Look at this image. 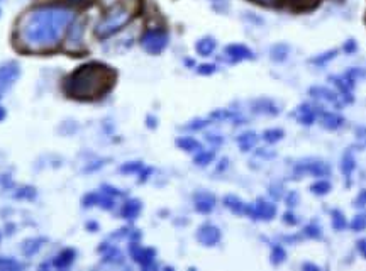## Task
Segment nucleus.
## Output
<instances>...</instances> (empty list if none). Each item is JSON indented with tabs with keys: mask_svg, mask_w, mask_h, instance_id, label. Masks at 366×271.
Masks as SVG:
<instances>
[{
	"mask_svg": "<svg viewBox=\"0 0 366 271\" xmlns=\"http://www.w3.org/2000/svg\"><path fill=\"white\" fill-rule=\"evenodd\" d=\"M73 12L65 7H38L22 19L19 26V39L29 51H43L55 48L73 20Z\"/></svg>",
	"mask_w": 366,
	"mask_h": 271,
	"instance_id": "nucleus-1",
	"label": "nucleus"
},
{
	"mask_svg": "<svg viewBox=\"0 0 366 271\" xmlns=\"http://www.w3.org/2000/svg\"><path fill=\"white\" fill-rule=\"evenodd\" d=\"M116 80V73L109 67H104L100 63H88L83 65L72 73L63 88L70 97L75 98H97L102 97L105 92H109Z\"/></svg>",
	"mask_w": 366,
	"mask_h": 271,
	"instance_id": "nucleus-2",
	"label": "nucleus"
},
{
	"mask_svg": "<svg viewBox=\"0 0 366 271\" xmlns=\"http://www.w3.org/2000/svg\"><path fill=\"white\" fill-rule=\"evenodd\" d=\"M129 19H131V10L126 9V7H122V5H117L116 9L110 10L109 14H107L105 17L97 24L95 34L100 39L109 38V36L116 34L117 31H121L122 27L129 22Z\"/></svg>",
	"mask_w": 366,
	"mask_h": 271,
	"instance_id": "nucleus-3",
	"label": "nucleus"
},
{
	"mask_svg": "<svg viewBox=\"0 0 366 271\" xmlns=\"http://www.w3.org/2000/svg\"><path fill=\"white\" fill-rule=\"evenodd\" d=\"M141 46L151 55H159L168 46V34L161 29H151L141 38Z\"/></svg>",
	"mask_w": 366,
	"mask_h": 271,
	"instance_id": "nucleus-4",
	"label": "nucleus"
},
{
	"mask_svg": "<svg viewBox=\"0 0 366 271\" xmlns=\"http://www.w3.org/2000/svg\"><path fill=\"white\" fill-rule=\"evenodd\" d=\"M246 213L253 217V219L271 220L275 217V213H277V207L273 203L266 202V200H258L254 205L246 208Z\"/></svg>",
	"mask_w": 366,
	"mask_h": 271,
	"instance_id": "nucleus-5",
	"label": "nucleus"
},
{
	"mask_svg": "<svg viewBox=\"0 0 366 271\" xmlns=\"http://www.w3.org/2000/svg\"><path fill=\"white\" fill-rule=\"evenodd\" d=\"M20 75V68L15 61H9V63L0 67V90H5L10 87Z\"/></svg>",
	"mask_w": 366,
	"mask_h": 271,
	"instance_id": "nucleus-6",
	"label": "nucleus"
},
{
	"mask_svg": "<svg viewBox=\"0 0 366 271\" xmlns=\"http://www.w3.org/2000/svg\"><path fill=\"white\" fill-rule=\"evenodd\" d=\"M295 171L300 175L303 173H310L314 176H326L331 173V168H329L326 163L322 161H303L300 163V165H297V168H295Z\"/></svg>",
	"mask_w": 366,
	"mask_h": 271,
	"instance_id": "nucleus-7",
	"label": "nucleus"
},
{
	"mask_svg": "<svg viewBox=\"0 0 366 271\" xmlns=\"http://www.w3.org/2000/svg\"><path fill=\"white\" fill-rule=\"evenodd\" d=\"M67 49L68 51H78L83 44V24H75L68 27L67 34Z\"/></svg>",
	"mask_w": 366,
	"mask_h": 271,
	"instance_id": "nucleus-8",
	"label": "nucleus"
},
{
	"mask_svg": "<svg viewBox=\"0 0 366 271\" xmlns=\"http://www.w3.org/2000/svg\"><path fill=\"white\" fill-rule=\"evenodd\" d=\"M131 254H133L134 261L139 263L141 266H149L154 261V249L149 248H141L138 244H131Z\"/></svg>",
	"mask_w": 366,
	"mask_h": 271,
	"instance_id": "nucleus-9",
	"label": "nucleus"
},
{
	"mask_svg": "<svg viewBox=\"0 0 366 271\" xmlns=\"http://www.w3.org/2000/svg\"><path fill=\"white\" fill-rule=\"evenodd\" d=\"M197 237H199V241L202 242L205 246H214L217 244L220 239V231L217 227H214V225H202V227L199 229V234H197Z\"/></svg>",
	"mask_w": 366,
	"mask_h": 271,
	"instance_id": "nucleus-10",
	"label": "nucleus"
},
{
	"mask_svg": "<svg viewBox=\"0 0 366 271\" xmlns=\"http://www.w3.org/2000/svg\"><path fill=\"white\" fill-rule=\"evenodd\" d=\"M225 53L229 55V58L234 61H239V60H251L254 58L253 51L249 48L242 46V44H231V46L225 48Z\"/></svg>",
	"mask_w": 366,
	"mask_h": 271,
	"instance_id": "nucleus-11",
	"label": "nucleus"
},
{
	"mask_svg": "<svg viewBox=\"0 0 366 271\" xmlns=\"http://www.w3.org/2000/svg\"><path fill=\"white\" fill-rule=\"evenodd\" d=\"M216 205V199L207 194V192H200V194L195 195V208L200 213H209Z\"/></svg>",
	"mask_w": 366,
	"mask_h": 271,
	"instance_id": "nucleus-12",
	"label": "nucleus"
},
{
	"mask_svg": "<svg viewBox=\"0 0 366 271\" xmlns=\"http://www.w3.org/2000/svg\"><path fill=\"white\" fill-rule=\"evenodd\" d=\"M312 97L319 98V100H326L329 104H339V98L332 90H327L326 87H312L310 88Z\"/></svg>",
	"mask_w": 366,
	"mask_h": 271,
	"instance_id": "nucleus-13",
	"label": "nucleus"
},
{
	"mask_svg": "<svg viewBox=\"0 0 366 271\" xmlns=\"http://www.w3.org/2000/svg\"><path fill=\"white\" fill-rule=\"evenodd\" d=\"M139 212H141V202L136 200V199L127 200V202L124 203V207H122V210H121L124 219H136Z\"/></svg>",
	"mask_w": 366,
	"mask_h": 271,
	"instance_id": "nucleus-14",
	"label": "nucleus"
},
{
	"mask_svg": "<svg viewBox=\"0 0 366 271\" xmlns=\"http://www.w3.org/2000/svg\"><path fill=\"white\" fill-rule=\"evenodd\" d=\"M225 202V207L231 208L234 213H246V208H248V205L242 202L241 199H237L236 195H227L224 199Z\"/></svg>",
	"mask_w": 366,
	"mask_h": 271,
	"instance_id": "nucleus-15",
	"label": "nucleus"
},
{
	"mask_svg": "<svg viewBox=\"0 0 366 271\" xmlns=\"http://www.w3.org/2000/svg\"><path fill=\"white\" fill-rule=\"evenodd\" d=\"M73 260H75V251H73V249H67V251L58 254V256L53 260V265H55L56 268H65V266H68Z\"/></svg>",
	"mask_w": 366,
	"mask_h": 271,
	"instance_id": "nucleus-16",
	"label": "nucleus"
},
{
	"mask_svg": "<svg viewBox=\"0 0 366 271\" xmlns=\"http://www.w3.org/2000/svg\"><path fill=\"white\" fill-rule=\"evenodd\" d=\"M298 121L305 126L312 124V122L315 121V110L312 109L310 105H302L298 110Z\"/></svg>",
	"mask_w": 366,
	"mask_h": 271,
	"instance_id": "nucleus-17",
	"label": "nucleus"
},
{
	"mask_svg": "<svg viewBox=\"0 0 366 271\" xmlns=\"http://www.w3.org/2000/svg\"><path fill=\"white\" fill-rule=\"evenodd\" d=\"M256 141H258V136L254 133H244V134L239 136V139H237V142H239L242 151H249L251 147L256 144Z\"/></svg>",
	"mask_w": 366,
	"mask_h": 271,
	"instance_id": "nucleus-18",
	"label": "nucleus"
},
{
	"mask_svg": "<svg viewBox=\"0 0 366 271\" xmlns=\"http://www.w3.org/2000/svg\"><path fill=\"white\" fill-rule=\"evenodd\" d=\"M322 121L327 129H337V127L343 126V117L337 116V114H332V112L322 114Z\"/></svg>",
	"mask_w": 366,
	"mask_h": 271,
	"instance_id": "nucleus-19",
	"label": "nucleus"
},
{
	"mask_svg": "<svg viewBox=\"0 0 366 271\" xmlns=\"http://www.w3.org/2000/svg\"><path fill=\"white\" fill-rule=\"evenodd\" d=\"M254 110H256V112H261V114H278L277 105H275L271 100H266V98L258 100L256 104H254Z\"/></svg>",
	"mask_w": 366,
	"mask_h": 271,
	"instance_id": "nucleus-20",
	"label": "nucleus"
},
{
	"mask_svg": "<svg viewBox=\"0 0 366 271\" xmlns=\"http://www.w3.org/2000/svg\"><path fill=\"white\" fill-rule=\"evenodd\" d=\"M195 48L202 56H209L214 51V48H216V41H214L212 38H204V39H200L199 43H197Z\"/></svg>",
	"mask_w": 366,
	"mask_h": 271,
	"instance_id": "nucleus-21",
	"label": "nucleus"
},
{
	"mask_svg": "<svg viewBox=\"0 0 366 271\" xmlns=\"http://www.w3.org/2000/svg\"><path fill=\"white\" fill-rule=\"evenodd\" d=\"M176 144H178L185 151H200V149H202L200 142L195 141V139H192V137H182V139H178V141H176Z\"/></svg>",
	"mask_w": 366,
	"mask_h": 271,
	"instance_id": "nucleus-22",
	"label": "nucleus"
},
{
	"mask_svg": "<svg viewBox=\"0 0 366 271\" xmlns=\"http://www.w3.org/2000/svg\"><path fill=\"white\" fill-rule=\"evenodd\" d=\"M43 241L44 239H31V241H27L26 244L22 246L24 254H26V256H32V254H34L41 248V242H43Z\"/></svg>",
	"mask_w": 366,
	"mask_h": 271,
	"instance_id": "nucleus-23",
	"label": "nucleus"
},
{
	"mask_svg": "<svg viewBox=\"0 0 366 271\" xmlns=\"http://www.w3.org/2000/svg\"><path fill=\"white\" fill-rule=\"evenodd\" d=\"M341 170H343V173L349 176L353 173V170H355V158H353L351 154H344L343 158V163H341Z\"/></svg>",
	"mask_w": 366,
	"mask_h": 271,
	"instance_id": "nucleus-24",
	"label": "nucleus"
},
{
	"mask_svg": "<svg viewBox=\"0 0 366 271\" xmlns=\"http://www.w3.org/2000/svg\"><path fill=\"white\" fill-rule=\"evenodd\" d=\"M287 55H289V46H287V44H277V46L271 48V56H273L275 60L282 61L287 58Z\"/></svg>",
	"mask_w": 366,
	"mask_h": 271,
	"instance_id": "nucleus-25",
	"label": "nucleus"
},
{
	"mask_svg": "<svg viewBox=\"0 0 366 271\" xmlns=\"http://www.w3.org/2000/svg\"><path fill=\"white\" fill-rule=\"evenodd\" d=\"M283 137V131L282 129H268L263 133V139L266 142H277Z\"/></svg>",
	"mask_w": 366,
	"mask_h": 271,
	"instance_id": "nucleus-26",
	"label": "nucleus"
},
{
	"mask_svg": "<svg viewBox=\"0 0 366 271\" xmlns=\"http://www.w3.org/2000/svg\"><path fill=\"white\" fill-rule=\"evenodd\" d=\"M310 190L317 195H326L329 190H331V183L326 182V180H320V182H315L310 187Z\"/></svg>",
	"mask_w": 366,
	"mask_h": 271,
	"instance_id": "nucleus-27",
	"label": "nucleus"
},
{
	"mask_svg": "<svg viewBox=\"0 0 366 271\" xmlns=\"http://www.w3.org/2000/svg\"><path fill=\"white\" fill-rule=\"evenodd\" d=\"M332 227L336 229V231H343L344 227H346V219H344V215L341 212H332Z\"/></svg>",
	"mask_w": 366,
	"mask_h": 271,
	"instance_id": "nucleus-28",
	"label": "nucleus"
},
{
	"mask_svg": "<svg viewBox=\"0 0 366 271\" xmlns=\"http://www.w3.org/2000/svg\"><path fill=\"white\" fill-rule=\"evenodd\" d=\"M212 159H214V153H211V151H200V154L195 156V163H197V165H200V166L209 165Z\"/></svg>",
	"mask_w": 366,
	"mask_h": 271,
	"instance_id": "nucleus-29",
	"label": "nucleus"
},
{
	"mask_svg": "<svg viewBox=\"0 0 366 271\" xmlns=\"http://www.w3.org/2000/svg\"><path fill=\"white\" fill-rule=\"evenodd\" d=\"M0 268L2 270H20L22 266L17 261L10 260V258H0Z\"/></svg>",
	"mask_w": 366,
	"mask_h": 271,
	"instance_id": "nucleus-30",
	"label": "nucleus"
},
{
	"mask_svg": "<svg viewBox=\"0 0 366 271\" xmlns=\"http://www.w3.org/2000/svg\"><path fill=\"white\" fill-rule=\"evenodd\" d=\"M353 231H363L366 227V213H361V215H356L351 222Z\"/></svg>",
	"mask_w": 366,
	"mask_h": 271,
	"instance_id": "nucleus-31",
	"label": "nucleus"
},
{
	"mask_svg": "<svg viewBox=\"0 0 366 271\" xmlns=\"http://www.w3.org/2000/svg\"><path fill=\"white\" fill-rule=\"evenodd\" d=\"M283 260H285V251H283V248L275 246V248L271 249V261H273L275 265H278V263H282Z\"/></svg>",
	"mask_w": 366,
	"mask_h": 271,
	"instance_id": "nucleus-32",
	"label": "nucleus"
},
{
	"mask_svg": "<svg viewBox=\"0 0 366 271\" xmlns=\"http://www.w3.org/2000/svg\"><path fill=\"white\" fill-rule=\"evenodd\" d=\"M141 163H127V165L121 166V171L122 173H138V171H141Z\"/></svg>",
	"mask_w": 366,
	"mask_h": 271,
	"instance_id": "nucleus-33",
	"label": "nucleus"
},
{
	"mask_svg": "<svg viewBox=\"0 0 366 271\" xmlns=\"http://www.w3.org/2000/svg\"><path fill=\"white\" fill-rule=\"evenodd\" d=\"M305 236H308V237H320L319 225H314V224L307 225V227H305Z\"/></svg>",
	"mask_w": 366,
	"mask_h": 271,
	"instance_id": "nucleus-34",
	"label": "nucleus"
},
{
	"mask_svg": "<svg viewBox=\"0 0 366 271\" xmlns=\"http://www.w3.org/2000/svg\"><path fill=\"white\" fill-rule=\"evenodd\" d=\"M104 260H107V261H122V254L117 251V249H110L109 251V254H107V256L104 258Z\"/></svg>",
	"mask_w": 366,
	"mask_h": 271,
	"instance_id": "nucleus-35",
	"label": "nucleus"
},
{
	"mask_svg": "<svg viewBox=\"0 0 366 271\" xmlns=\"http://www.w3.org/2000/svg\"><path fill=\"white\" fill-rule=\"evenodd\" d=\"M197 71H199L200 75H212V73L216 71V67H214V65H200Z\"/></svg>",
	"mask_w": 366,
	"mask_h": 271,
	"instance_id": "nucleus-36",
	"label": "nucleus"
},
{
	"mask_svg": "<svg viewBox=\"0 0 366 271\" xmlns=\"http://www.w3.org/2000/svg\"><path fill=\"white\" fill-rule=\"evenodd\" d=\"M298 202V195L295 194V192H290V194H287V203L290 205V207H295Z\"/></svg>",
	"mask_w": 366,
	"mask_h": 271,
	"instance_id": "nucleus-37",
	"label": "nucleus"
},
{
	"mask_svg": "<svg viewBox=\"0 0 366 271\" xmlns=\"http://www.w3.org/2000/svg\"><path fill=\"white\" fill-rule=\"evenodd\" d=\"M336 56V51H329V53H326V56H320V58H315V60H312L314 61V63H324V61H329L331 58H334Z\"/></svg>",
	"mask_w": 366,
	"mask_h": 271,
	"instance_id": "nucleus-38",
	"label": "nucleus"
},
{
	"mask_svg": "<svg viewBox=\"0 0 366 271\" xmlns=\"http://www.w3.org/2000/svg\"><path fill=\"white\" fill-rule=\"evenodd\" d=\"M356 205L358 207H363V205H366V190L360 192V195H358V199H356Z\"/></svg>",
	"mask_w": 366,
	"mask_h": 271,
	"instance_id": "nucleus-39",
	"label": "nucleus"
},
{
	"mask_svg": "<svg viewBox=\"0 0 366 271\" xmlns=\"http://www.w3.org/2000/svg\"><path fill=\"white\" fill-rule=\"evenodd\" d=\"M358 251L361 253V256L366 258V239L358 241Z\"/></svg>",
	"mask_w": 366,
	"mask_h": 271,
	"instance_id": "nucleus-40",
	"label": "nucleus"
},
{
	"mask_svg": "<svg viewBox=\"0 0 366 271\" xmlns=\"http://www.w3.org/2000/svg\"><path fill=\"white\" fill-rule=\"evenodd\" d=\"M24 192H19L17 197H27V199H31V197H34V190L32 188H22Z\"/></svg>",
	"mask_w": 366,
	"mask_h": 271,
	"instance_id": "nucleus-41",
	"label": "nucleus"
},
{
	"mask_svg": "<svg viewBox=\"0 0 366 271\" xmlns=\"http://www.w3.org/2000/svg\"><path fill=\"white\" fill-rule=\"evenodd\" d=\"M355 49H356V43H355V41H348V43L344 44V51L351 53V51H355Z\"/></svg>",
	"mask_w": 366,
	"mask_h": 271,
	"instance_id": "nucleus-42",
	"label": "nucleus"
},
{
	"mask_svg": "<svg viewBox=\"0 0 366 271\" xmlns=\"http://www.w3.org/2000/svg\"><path fill=\"white\" fill-rule=\"evenodd\" d=\"M283 220H285L287 224H292V225L297 224V219H293V215H292V213H285V219H283Z\"/></svg>",
	"mask_w": 366,
	"mask_h": 271,
	"instance_id": "nucleus-43",
	"label": "nucleus"
},
{
	"mask_svg": "<svg viewBox=\"0 0 366 271\" xmlns=\"http://www.w3.org/2000/svg\"><path fill=\"white\" fill-rule=\"evenodd\" d=\"M195 122H197V124H190V126H188V129H199V127H204L205 124H207L205 121H195Z\"/></svg>",
	"mask_w": 366,
	"mask_h": 271,
	"instance_id": "nucleus-44",
	"label": "nucleus"
},
{
	"mask_svg": "<svg viewBox=\"0 0 366 271\" xmlns=\"http://www.w3.org/2000/svg\"><path fill=\"white\" fill-rule=\"evenodd\" d=\"M3 119H5V109L0 107V121H3Z\"/></svg>",
	"mask_w": 366,
	"mask_h": 271,
	"instance_id": "nucleus-45",
	"label": "nucleus"
},
{
	"mask_svg": "<svg viewBox=\"0 0 366 271\" xmlns=\"http://www.w3.org/2000/svg\"><path fill=\"white\" fill-rule=\"evenodd\" d=\"M303 268H305V270H317V266H314V265H305V266H303Z\"/></svg>",
	"mask_w": 366,
	"mask_h": 271,
	"instance_id": "nucleus-46",
	"label": "nucleus"
}]
</instances>
